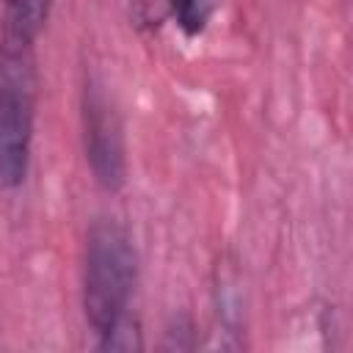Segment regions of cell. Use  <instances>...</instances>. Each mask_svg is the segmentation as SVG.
<instances>
[{"label":"cell","mask_w":353,"mask_h":353,"mask_svg":"<svg viewBox=\"0 0 353 353\" xmlns=\"http://www.w3.org/2000/svg\"><path fill=\"white\" fill-rule=\"evenodd\" d=\"M138 287V251L127 226L97 218L83 245V317L99 350H141V325L130 314Z\"/></svg>","instance_id":"6da1fadb"},{"label":"cell","mask_w":353,"mask_h":353,"mask_svg":"<svg viewBox=\"0 0 353 353\" xmlns=\"http://www.w3.org/2000/svg\"><path fill=\"white\" fill-rule=\"evenodd\" d=\"M39 102L36 41L0 30V188L28 179Z\"/></svg>","instance_id":"7a4b0ae2"},{"label":"cell","mask_w":353,"mask_h":353,"mask_svg":"<svg viewBox=\"0 0 353 353\" xmlns=\"http://www.w3.org/2000/svg\"><path fill=\"white\" fill-rule=\"evenodd\" d=\"M83 121V152L94 182L102 190H121L127 182V143L124 124L113 97L97 77H88L83 85L80 102Z\"/></svg>","instance_id":"3957f363"},{"label":"cell","mask_w":353,"mask_h":353,"mask_svg":"<svg viewBox=\"0 0 353 353\" xmlns=\"http://www.w3.org/2000/svg\"><path fill=\"white\" fill-rule=\"evenodd\" d=\"M55 0H0V30L39 41Z\"/></svg>","instance_id":"277c9868"},{"label":"cell","mask_w":353,"mask_h":353,"mask_svg":"<svg viewBox=\"0 0 353 353\" xmlns=\"http://www.w3.org/2000/svg\"><path fill=\"white\" fill-rule=\"evenodd\" d=\"M223 0H174L171 6V19L176 22V28L188 36L196 39L207 30V25L212 22V17L218 14Z\"/></svg>","instance_id":"5b68a950"},{"label":"cell","mask_w":353,"mask_h":353,"mask_svg":"<svg viewBox=\"0 0 353 353\" xmlns=\"http://www.w3.org/2000/svg\"><path fill=\"white\" fill-rule=\"evenodd\" d=\"M171 6L174 0H127L130 19L138 30H157L171 19Z\"/></svg>","instance_id":"8992f818"}]
</instances>
